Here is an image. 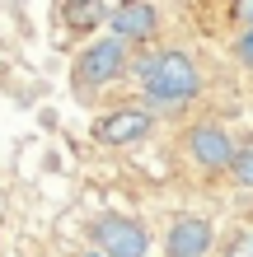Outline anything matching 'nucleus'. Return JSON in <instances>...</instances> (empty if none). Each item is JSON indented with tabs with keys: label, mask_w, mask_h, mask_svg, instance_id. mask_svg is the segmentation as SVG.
I'll use <instances>...</instances> for the list:
<instances>
[{
	"label": "nucleus",
	"mask_w": 253,
	"mask_h": 257,
	"mask_svg": "<svg viewBox=\"0 0 253 257\" xmlns=\"http://www.w3.org/2000/svg\"><path fill=\"white\" fill-rule=\"evenodd\" d=\"M131 70H136L145 98H150L155 108H178V103L197 98V89H202L197 61H192L188 52H178V47H159L150 56H141Z\"/></svg>",
	"instance_id": "obj_1"
},
{
	"label": "nucleus",
	"mask_w": 253,
	"mask_h": 257,
	"mask_svg": "<svg viewBox=\"0 0 253 257\" xmlns=\"http://www.w3.org/2000/svg\"><path fill=\"white\" fill-rule=\"evenodd\" d=\"M89 238H94L99 257H145L150 252V234H145V224L136 215H113V210H103V215H94V224H89Z\"/></svg>",
	"instance_id": "obj_2"
},
{
	"label": "nucleus",
	"mask_w": 253,
	"mask_h": 257,
	"mask_svg": "<svg viewBox=\"0 0 253 257\" xmlns=\"http://www.w3.org/2000/svg\"><path fill=\"white\" fill-rule=\"evenodd\" d=\"M70 75H75V89H80V94L103 89V84H113V80H122V75H127V42L99 38L94 47H85V52L75 56Z\"/></svg>",
	"instance_id": "obj_3"
},
{
	"label": "nucleus",
	"mask_w": 253,
	"mask_h": 257,
	"mask_svg": "<svg viewBox=\"0 0 253 257\" xmlns=\"http://www.w3.org/2000/svg\"><path fill=\"white\" fill-rule=\"evenodd\" d=\"M183 155L197 164L202 173H225L230 155H234V136L220 122H192L183 131Z\"/></svg>",
	"instance_id": "obj_4"
},
{
	"label": "nucleus",
	"mask_w": 253,
	"mask_h": 257,
	"mask_svg": "<svg viewBox=\"0 0 253 257\" xmlns=\"http://www.w3.org/2000/svg\"><path fill=\"white\" fill-rule=\"evenodd\" d=\"M155 131V112H145V108H113V112H103L99 122H94V141L99 145H113V150H127V145H136L145 141V136Z\"/></svg>",
	"instance_id": "obj_5"
},
{
	"label": "nucleus",
	"mask_w": 253,
	"mask_h": 257,
	"mask_svg": "<svg viewBox=\"0 0 253 257\" xmlns=\"http://www.w3.org/2000/svg\"><path fill=\"white\" fill-rule=\"evenodd\" d=\"M103 24H113V38H117V42H155V33H159V14H155L150 0L113 5Z\"/></svg>",
	"instance_id": "obj_6"
},
{
	"label": "nucleus",
	"mask_w": 253,
	"mask_h": 257,
	"mask_svg": "<svg viewBox=\"0 0 253 257\" xmlns=\"http://www.w3.org/2000/svg\"><path fill=\"white\" fill-rule=\"evenodd\" d=\"M216 243V229L206 215H178L164 234V257H206Z\"/></svg>",
	"instance_id": "obj_7"
},
{
	"label": "nucleus",
	"mask_w": 253,
	"mask_h": 257,
	"mask_svg": "<svg viewBox=\"0 0 253 257\" xmlns=\"http://www.w3.org/2000/svg\"><path fill=\"white\" fill-rule=\"evenodd\" d=\"M108 19V0H61V24L70 33H94Z\"/></svg>",
	"instance_id": "obj_8"
},
{
	"label": "nucleus",
	"mask_w": 253,
	"mask_h": 257,
	"mask_svg": "<svg viewBox=\"0 0 253 257\" xmlns=\"http://www.w3.org/2000/svg\"><path fill=\"white\" fill-rule=\"evenodd\" d=\"M239 187H253V141H234V155H230V169H225Z\"/></svg>",
	"instance_id": "obj_9"
},
{
	"label": "nucleus",
	"mask_w": 253,
	"mask_h": 257,
	"mask_svg": "<svg viewBox=\"0 0 253 257\" xmlns=\"http://www.w3.org/2000/svg\"><path fill=\"white\" fill-rule=\"evenodd\" d=\"M225 257H253V229L234 234V238H230V248H225Z\"/></svg>",
	"instance_id": "obj_10"
},
{
	"label": "nucleus",
	"mask_w": 253,
	"mask_h": 257,
	"mask_svg": "<svg viewBox=\"0 0 253 257\" xmlns=\"http://www.w3.org/2000/svg\"><path fill=\"white\" fill-rule=\"evenodd\" d=\"M234 56H239L244 66H253V28H244V38L234 42Z\"/></svg>",
	"instance_id": "obj_11"
},
{
	"label": "nucleus",
	"mask_w": 253,
	"mask_h": 257,
	"mask_svg": "<svg viewBox=\"0 0 253 257\" xmlns=\"http://www.w3.org/2000/svg\"><path fill=\"white\" fill-rule=\"evenodd\" d=\"M234 19L244 28H253V0H234Z\"/></svg>",
	"instance_id": "obj_12"
},
{
	"label": "nucleus",
	"mask_w": 253,
	"mask_h": 257,
	"mask_svg": "<svg viewBox=\"0 0 253 257\" xmlns=\"http://www.w3.org/2000/svg\"><path fill=\"white\" fill-rule=\"evenodd\" d=\"M113 5H127V0H108V10H113Z\"/></svg>",
	"instance_id": "obj_13"
},
{
	"label": "nucleus",
	"mask_w": 253,
	"mask_h": 257,
	"mask_svg": "<svg viewBox=\"0 0 253 257\" xmlns=\"http://www.w3.org/2000/svg\"><path fill=\"white\" fill-rule=\"evenodd\" d=\"M89 257H99V252H89Z\"/></svg>",
	"instance_id": "obj_14"
}]
</instances>
